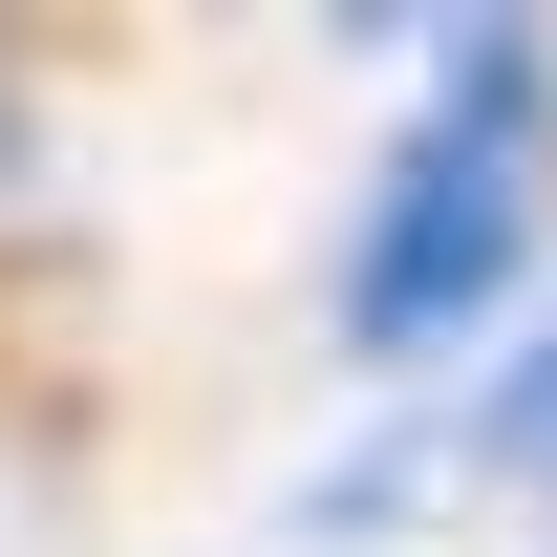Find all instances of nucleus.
I'll return each mask as SVG.
<instances>
[{
	"instance_id": "nucleus-1",
	"label": "nucleus",
	"mask_w": 557,
	"mask_h": 557,
	"mask_svg": "<svg viewBox=\"0 0 557 557\" xmlns=\"http://www.w3.org/2000/svg\"><path fill=\"white\" fill-rule=\"evenodd\" d=\"M557 236V44L536 22H450L429 44V108L386 129L364 172V236H344V344L364 364H450L536 278Z\"/></svg>"
},
{
	"instance_id": "nucleus-2",
	"label": "nucleus",
	"mask_w": 557,
	"mask_h": 557,
	"mask_svg": "<svg viewBox=\"0 0 557 557\" xmlns=\"http://www.w3.org/2000/svg\"><path fill=\"white\" fill-rule=\"evenodd\" d=\"M450 472H493V493H557V322H536V344H515V364L472 386V429H450Z\"/></svg>"
}]
</instances>
